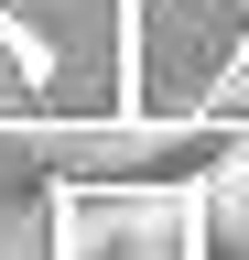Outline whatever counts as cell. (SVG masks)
Wrapping results in <instances>:
<instances>
[{"mask_svg":"<svg viewBox=\"0 0 249 260\" xmlns=\"http://www.w3.org/2000/svg\"><path fill=\"white\" fill-rule=\"evenodd\" d=\"M195 260H249V141L195 184Z\"/></svg>","mask_w":249,"mask_h":260,"instance_id":"7a4b0ae2","label":"cell"},{"mask_svg":"<svg viewBox=\"0 0 249 260\" xmlns=\"http://www.w3.org/2000/svg\"><path fill=\"white\" fill-rule=\"evenodd\" d=\"M54 260H195V195H65Z\"/></svg>","mask_w":249,"mask_h":260,"instance_id":"6da1fadb","label":"cell"}]
</instances>
